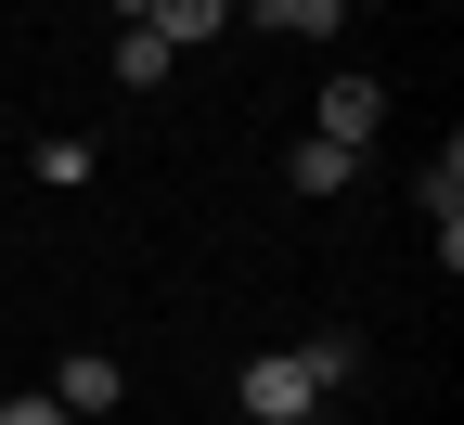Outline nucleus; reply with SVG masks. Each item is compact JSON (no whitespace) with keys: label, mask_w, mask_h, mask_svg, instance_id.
Here are the masks:
<instances>
[{"label":"nucleus","mask_w":464,"mask_h":425,"mask_svg":"<svg viewBox=\"0 0 464 425\" xmlns=\"http://www.w3.org/2000/svg\"><path fill=\"white\" fill-rule=\"evenodd\" d=\"M310 412H323V387H310V361H297V348L246 361V425H310Z\"/></svg>","instance_id":"nucleus-1"},{"label":"nucleus","mask_w":464,"mask_h":425,"mask_svg":"<svg viewBox=\"0 0 464 425\" xmlns=\"http://www.w3.org/2000/svg\"><path fill=\"white\" fill-rule=\"evenodd\" d=\"M310 116H323V142H348V155H362V142L387 130V91H374V78H335V91H323Z\"/></svg>","instance_id":"nucleus-2"},{"label":"nucleus","mask_w":464,"mask_h":425,"mask_svg":"<svg viewBox=\"0 0 464 425\" xmlns=\"http://www.w3.org/2000/svg\"><path fill=\"white\" fill-rule=\"evenodd\" d=\"M116 400H130V374H116V361H103V348H78V361H65V374H52V412H91V425H103Z\"/></svg>","instance_id":"nucleus-3"},{"label":"nucleus","mask_w":464,"mask_h":425,"mask_svg":"<svg viewBox=\"0 0 464 425\" xmlns=\"http://www.w3.org/2000/svg\"><path fill=\"white\" fill-rule=\"evenodd\" d=\"M426 232H439V271L464 258V142H439V168H426Z\"/></svg>","instance_id":"nucleus-4"},{"label":"nucleus","mask_w":464,"mask_h":425,"mask_svg":"<svg viewBox=\"0 0 464 425\" xmlns=\"http://www.w3.org/2000/svg\"><path fill=\"white\" fill-rule=\"evenodd\" d=\"M142 26H155L168 52H194V39H219V26H232V0H155Z\"/></svg>","instance_id":"nucleus-5"},{"label":"nucleus","mask_w":464,"mask_h":425,"mask_svg":"<svg viewBox=\"0 0 464 425\" xmlns=\"http://www.w3.org/2000/svg\"><path fill=\"white\" fill-rule=\"evenodd\" d=\"M348 168H362V155H348V142H297V155H284V180H297V194H348Z\"/></svg>","instance_id":"nucleus-6"},{"label":"nucleus","mask_w":464,"mask_h":425,"mask_svg":"<svg viewBox=\"0 0 464 425\" xmlns=\"http://www.w3.org/2000/svg\"><path fill=\"white\" fill-rule=\"evenodd\" d=\"M258 26H284V39H335L348 26V0H246Z\"/></svg>","instance_id":"nucleus-7"},{"label":"nucleus","mask_w":464,"mask_h":425,"mask_svg":"<svg viewBox=\"0 0 464 425\" xmlns=\"http://www.w3.org/2000/svg\"><path fill=\"white\" fill-rule=\"evenodd\" d=\"M116 78H130V91H168V78H181V52H168L155 26H130V39H116Z\"/></svg>","instance_id":"nucleus-8"},{"label":"nucleus","mask_w":464,"mask_h":425,"mask_svg":"<svg viewBox=\"0 0 464 425\" xmlns=\"http://www.w3.org/2000/svg\"><path fill=\"white\" fill-rule=\"evenodd\" d=\"M297 361H310V387H323V400H335V387H348V374H362V348H348V335H310V348H297Z\"/></svg>","instance_id":"nucleus-9"},{"label":"nucleus","mask_w":464,"mask_h":425,"mask_svg":"<svg viewBox=\"0 0 464 425\" xmlns=\"http://www.w3.org/2000/svg\"><path fill=\"white\" fill-rule=\"evenodd\" d=\"M0 425H65V412H52V400H0Z\"/></svg>","instance_id":"nucleus-10"},{"label":"nucleus","mask_w":464,"mask_h":425,"mask_svg":"<svg viewBox=\"0 0 464 425\" xmlns=\"http://www.w3.org/2000/svg\"><path fill=\"white\" fill-rule=\"evenodd\" d=\"M116 14H130V26H142V14H155V0H116Z\"/></svg>","instance_id":"nucleus-11"},{"label":"nucleus","mask_w":464,"mask_h":425,"mask_svg":"<svg viewBox=\"0 0 464 425\" xmlns=\"http://www.w3.org/2000/svg\"><path fill=\"white\" fill-rule=\"evenodd\" d=\"M65 425H91V412H65Z\"/></svg>","instance_id":"nucleus-12"}]
</instances>
